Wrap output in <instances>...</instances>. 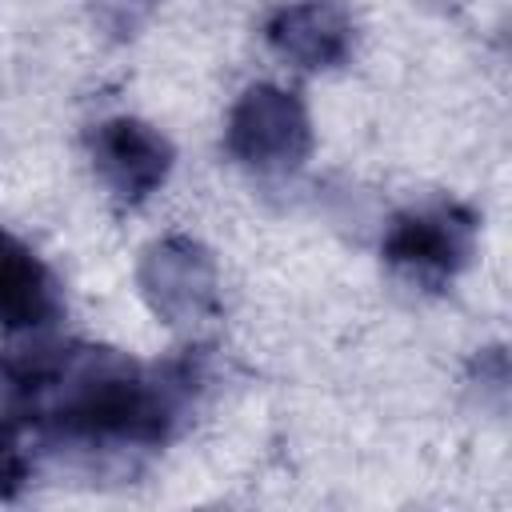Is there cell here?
Wrapping results in <instances>:
<instances>
[{"mask_svg": "<svg viewBox=\"0 0 512 512\" xmlns=\"http://www.w3.org/2000/svg\"><path fill=\"white\" fill-rule=\"evenodd\" d=\"M204 380L192 348L140 364L116 348L32 340L0 356V432L20 452L28 432L48 452H148L180 432Z\"/></svg>", "mask_w": 512, "mask_h": 512, "instance_id": "cell-1", "label": "cell"}, {"mask_svg": "<svg viewBox=\"0 0 512 512\" xmlns=\"http://www.w3.org/2000/svg\"><path fill=\"white\" fill-rule=\"evenodd\" d=\"M472 252H476V212L456 200H436L392 216L380 244L384 264L400 280L424 292H440L472 260Z\"/></svg>", "mask_w": 512, "mask_h": 512, "instance_id": "cell-2", "label": "cell"}, {"mask_svg": "<svg viewBox=\"0 0 512 512\" xmlns=\"http://www.w3.org/2000/svg\"><path fill=\"white\" fill-rule=\"evenodd\" d=\"M224 144L252 172H292L312 152L308 108L292 88L248 84L228 112Z\"/></svg>", "mask_w": 512, "mask_h": 512, "instance_id": "cell-3", "label": "cell"}, {"mask_svg": "<svg viewBox=\"0 0 512 512\" xmlns=\"http://www.w3.org/2000/svg\"><path fill=\"white\" fill-rule=\"evenodd\" d=\"M88 156L100 176V184L128 208L144 204L172 172V140L136 116H112L100 120L88 132Z\"/></svg>", "mask_w": 512, "mask_h": 512, "instance_id": "cell-4", "label": "cell"}, {"mask_svg": "<svg viewBox=\"0 0 512 512\" xmlns=\"http://www.w3.org/2000/svg\"><path fill=\"white\" fill-rule=\"evenodd\" d=\"M140 292L164 324H200L216 312V264L204 244L164 236L140 260Z\"/></svg>", "mask_w": 512, "mask_h": 512, "instance_id": "cell-5", "label": "cell"}, {"mask_svg": "<svg viewBox=\"0 0 512 512\" xmlns=\"http://www.w3.org/2000/svg\"><path fill=\"white\" fill-rule=\"evenodd\" d=\"M264 40L292 68L324 72L352 56L356 28L336 0H292L268 12Z\"/></svg>", "mask_w": 512, "mask_h": 512, "instance_id": "cell-6", "label": "cell"}, {"mask_svg": "<svg viewBox=\"0 0 512 512\" xmlns=\"http://www.w3.org/2000/svg\"><path fill=\"white\" fill-rule=\"evenodd\" d=\"M64 320V288L56 272L12 232L0 228V328L44 332Z\"/></svg>", "mask_w": 512, "mask_h": 512, "instance_id": "cell-7", "label": "cell"}]
</instances>
